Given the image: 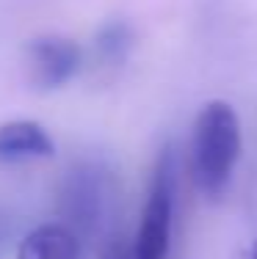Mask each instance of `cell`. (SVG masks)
Returning a JSON list of instances; mask_svg holds the SVG:
<instances>
[{
  "instance_id": "1",
  "label": "cell",
  "mask_w": 257,
  "mask_h": 259,
  "mask_svg": "<svg viewBox=\"0 0 257 259\" xmlns=\"http://www.w3.org/2000/svg\"><path fill=\"white\" fill-rule=\"evenodd\" d=\"M241 119L224 100L202 105L191 135V174L199 193L218 199L227 190L241 160Z\"/></svg>"
},
{
  "instance_id": "2",
  "label": "cell",
  "mask_w": 257,
  "mask_h": 259,
  "mask_svg": "<svg viewBox=\"0 0 257 259\" xmlns=\"http://www.w3.org/2000/svg\"><path fill=\"white\" fill-rule=\"evenodd\" d=\"M174 188H177V160L171 149H163L150 180L141 224L133 234L138 259H166L171 245V224H174Z\"/></svg>"
},
{
  "instance_id": "3",
  "label": "cell",
  "mask_w": 257,
  "mask_h": 259,
  "mask_svg": "<svg viewBox=\"0 0 257 259\" xmlns=\"http://www.w3.org/2000/svg\"><path fill=\"white\" fill-rule=\"evenodd\" d=\"M111 204V185L102 168L97 165H75L64 177V185L58 190V209L61 224L69 226L78 237H91L102 229Z\"/></svg>"
},
{
  "instance_id": "4",
  "label": "cell",
  "mask_w": 257,
  "mask_h": 259,
  "mask_svg": "<svg viewBox=\"0 0 257 259\" xmlns=\"http://www.w3.org/2000/svg\"><path fill=\"white\" fill-rule=\"evenodd\" d=\"M33 80L39 89H61L81 72L83 53L66 36H39L28 47Z\"/></svg>"
},
{
  "instance_id": "5",
  "label": "cell",
  "mask_w": 257,
  "mask_h": 259,
  "mask_svg": "<svg viewBox=\"0 0 257 259\" xmlns=\"http://www.w3.org/2000/svg\"><path fill=\"white\" fill-rule=\"evenodd\" d=\"M56 155L50 133L33 119H14L0 124V163H25Z\"/></svg>"
},
{
  "instance_id": "6",
  "label": "cell",
  "mask_w": 257,
  "mask_h": 259,
  "mask_svg": "<svg viewBox=\"0 0 257 259\" xmlns=\"http://www.w3.org/2000/svg\"><path fill=\"white\" fill-rule=\"evenodd\" d=\"M83 240L64 224H42L17 245V259H83Z\"/></svg>"
},
{
  "instance_id": "7",
  "label": "cell",
  "mask_w": 257,
  "mask_h": 259,
  "mask_svg": "<svg viewBox=\"0 0 257 259\" xmlns=\"http://www.w3.org/2000/svg\"><path fill=\"white\" fill-rule=\"evenodd\" d=\"M133 45V33L130 28L125 25V22H108V25L100 28V33H97L94 39V50L100 55L102 61H108V64H116V61H122L127 55Z\"/></svg>"
},
{
  "instance_id": "8",
  "label": "cell",
  "mask_w": 257,
  "mask_h": 259,
  "mask_svg": "<svg viewBox=\"0 0 257 259\" xmlns=\"http://www.w3.org/2000/svg\"><path fill=\"white\" fill-rule=\"evenodd\" d=\"M97 259H138L133 237H125L122 232H108L105 237L100 240Z\"/></svg>"
},
{
  "instance_id": "9",
  "label": "cell",
  "mask_w": 257,
  "mask_h": 259,
  "mask_svg": "<svg viewBox=\"0 0 257 259\" xmlns=\"http://www.w3.org/2000/svg\"><path fill=\"white\" fill-rule=\"evenodd\" d=\"M241 259H257V240H254L252 245H246V248H243Z\"/></svg>"
},
{
  "instance_id": "10",
  "label": "cell",
  "mask_w": 257,
  "mask_h": 259,
  "mask_svg": "<svg viewBox=\"0 0 257 259\" xmlns=\"http://www.w3.org/2000/svg\"><path fill=\"white\" fill-rule=\"evenodd\" d=\"M0 240H3V229H0Z\"/></svg>"
}]
</instances>
